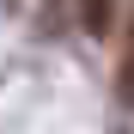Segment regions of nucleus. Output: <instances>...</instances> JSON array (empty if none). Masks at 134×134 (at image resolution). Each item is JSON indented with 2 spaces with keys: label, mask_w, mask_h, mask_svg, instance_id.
Returning <instances> with one entry per match:
<instances>
[{
  "label": "nucleus",
  "mask_w": 134,
  "mask_h": 134,
  "mask_svg": "<svg viewBox=\"0 0 134 134\" xmlns=\"http://www.w3.org/2000/svg\"><path fill=\"white\" fill-rule=\"evenodd\" d=\"M110 18H116V0H79V25L92 31V37L110 31Z\"/></svg>",
  "instance_id": "2"
},
{
  "label": "nucleus",
  "mask_w": 134,
  "mask_h": 134,
  "mask_svg": "<svg viewBox=\"0 0 134 134\" xmlns=\"http://www.w3.org/2000/svg\"><path fill=\"white\" fill-rule=\"evenodd\" d=\"M116 104L134 110V18H128V43H122V67H116Z\"/></svg>",
  "instance_id": "1"
}]
</instances>
